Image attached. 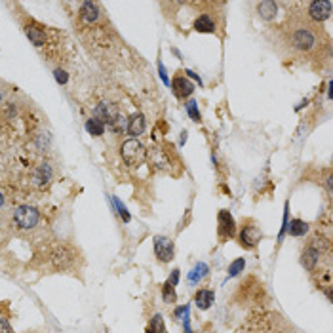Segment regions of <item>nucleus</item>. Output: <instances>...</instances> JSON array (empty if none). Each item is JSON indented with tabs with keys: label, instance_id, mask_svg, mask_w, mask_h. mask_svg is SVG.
Here are the masks:
<instances>
[{
	"label": "nucleus",
	"instance_id": "nucleus-26",
	"mask_svg": "<svg viewBox=\"0 0 333 333\" xmlns=\"http://www.w3.org/2000/svg\"><path fill=\"white\" fill-rule=\"evenodd\" d=\"M0 333H12V328L6 324L4 318H0Z\"/></svg>",
	"mask_w": 333,
	"mask_h": 333
},
{
	"label": "nucleus",
	"instance_id": "nucleus-15",
	"mask_svg": "<svg viewBox=\"0 0 333 333\" xmlns=\"http://www.w3.org/2000/svg\"><path fill=\"white\" fill-rule=\"evenodd\" d=\"M206 274H208V265L198 263L193 270L189 272V282H191V284H198V282L202 280Z\"/></svg>",
	"mask_w": 333,
	"mask_h": 333
},
{
	"label": "nucleus",
	"instance_id": "nucleus-13",
	"mask_svg": "<svg viewBox=\"0 0 333 333\" xmlns=\"http://www.w3.org/2000/svg\"><path fill=\"white\" fill-rule=\"evenodd\" d=\"M318 257H320V251L316 249L314 245H309L305 251H303V265H305V268L307 270H314L316 263H318Z\"/></svg>",
	"mask_w": 333,
	"mask_h": 333
},
{
	"label": "nucleus",
	"instance_id": "nucleus-9",
	"mask_svg": "<svg viewBox=\"0 0 333 333\" xmlns=\"http://www.w3.org/2000/svg\"><path fill=\"white\" fill-rule=\"evenodd\" d=\"M172 86H174V89H176L177 97H189L191 93H193V82H189L187 78H183V76H177L176 80L172 82Z\"/></svg>",
	"mask_w": 333,
	"mask_h": 333
},
{
	"label": "nucleus",
	"instance_id": "nucleus-4",
	"mask_svg": "<svg viewBox=\"0 0 333 333\" xmlns=\"http://www.w3.org/2000/svg\"><path fill=\"white\" fill-rule=\"evenodd\" d=\"M217 234H219V240L225 242L228 238H232L236 234V223L232 219V215L227 210L219 211V217H217Z\"/></svg>",
	"mask_w": 333,
	"mask_h": 333
},
{
	"label": "nucleus",
	"instance_id": "nucleus-10",
	"mask_svg": "<svg viewBox=\"0 0 333 333\" xmlns=\"http://www.w3.org/2000/svg\"><path fill=\"white\" fill-rule=\"evenodd\" d=\"M80 18L84 19L86 23H93L99 18V6L95 2H84L82 10H80Z\"/></svg>",
	"mask_w": 333,
	"mask_h": 333
},
{
	"label": "nucleus",
	"instance_id": "nucleus-16",
	"mask_svg": "<svg viewBox=\"0 0 333 333\" xmlns=\"http://www.w3.org/2000/svg\"><path fill=\"white\" fill-rule=\"evenodd\" d=\"M288 230H289L291 236H303V234L309 230V223H305V221H301V219H293V221L289 223Z\"/></svg>",
	"mask_w": 333,
	"mask_h": 333
},
{
	"label": "nucleus",
	"instance_id": "nucleus-21",
	"mask_svg": "<svg viewBox=\"0 0 333 333\" xmlns=\"http://www.w3.org/2000/svg\"><path fill=\"white\" fill-rule=\"evenodd\" d=\"M153 333H164L166 332V328H164V320H162V316L156 314L153 316V322H151V328H149Z\"/></svg>",
	"mask_w": 333,
	"mask_h": 333
},
{
	"label": "nucleus",
	"instance_id": "nucleus-3",
	"mask_svg": "<svg viewBox=\"0 0 333 333\" xmlns=\"http://www.w3.org/2000/svg\"><path fill=\"white\" fill-rule=\"evenodd\" d=\"M261 238H263V232H261V228L257 227L253 221H247L242 227V230H240V234H238V242L245 249H253L255 245L261 242Z\"/></svg>",
	"mask_w": 333,
	"mask_h": 333
},
{
	"label": "nucleus",
	"instance_id": "nucleus-18",
	"mask_svg": "<svg viewBox=\"0 0 333 333\" xmlns=\"http://www.w3.org/2000/svg\"><path fill=\"white\" fill-rule=\"evenodd\" d=\"M50 177H52V170H50V166H48V164H42V166L38 168V172H36V176H35L36 185H44V183H48V181H50Z\"/></svg>",
	"mask_w": 333,
	"mask_h": 333
},
{
	"label": "nucleus",
	"instance_id": "nucleus-2",
	"mask_svg": "<svg viewBox=\"0 0 333 333\" xmlns=\"http://www.w3.org/2000/svg\"><path fill=\"white\" fill-rule=\"evenodd\" d=\"M38 219H40V215H38L36 208H33V206H19L14 211V223L21 230H29V228L36 227Z\"/></svg>",
	"mask_w": 333,
	"mask_h": 333
},
{
	"label": "nucleus",
	"instance_id": "nucleus-11",
	"mask_svg": "<svg viewBox=\"0 0 333 333\" xmlns=\"http://www.w3.org/2000/svg\"><path fill=\"white\" fill-rule=\"evenodd\" d=\"M213 301H215V295H213V291H210V289H198V291H196V295H194V303H196V307H198V309H202V311L210 309Z\"/></svg>",
	"mask_w": 333,
	"mask_h": 333
},
{
	"label": "nucleus",
	"instance_id": "nucleus-24",
	"mask_svg": "<svg viewBox=\"0 0 333 333\" xmlns=\"http://www.w3.org/2000/svg\"><path fill=\"white\" fill-rule=\"evenodd\" d=\"M55 80H57L59 84H65V82L69 80V76H67V72H65V70L57 69L55 70Z\"/></svg>",
	"mask_w": 333,
	"mask_h": 333
},
{
	"label": "nucleus",
	"instance_id": "nucleus-30",
	"mask_svg": "<svg viewBox=\"0 0 333 333\" xmlns=\"http://www.w3.org/2000/svg\"><path fill=\"white\" fill-rule=\"evenodd\" d=\"M4 204V196H2V193H0V206Z\"/></svg>",
	"mask_w": 333,
	"mask_h": 333
},
{
	"label": "nucleus",
	"instance_id": "nucleus-14",
	"mask_svg": "<svg viewBox=\"0 0 333 333\" xmlns=\"http://www.w3.org/2000/svg\"><path fill=\"white\" fill-rule=\"evenodd\" d=\"M194 31H198V33H213L215 31V23H213V19L210 16H200V18L194 21Z\"/></svg>",
	"mask_w": 333,
	"mask_h": 333
},
{
	"label": "nucleus",
	"instance_id": "nucleus-5",
	"mask_svg": "<svg viewBox=\"0 0 333 333\" xmlns=\"http://www.w3.org/2000/svg\"><path fill=\"white\" fill-rule=\"evenodd\" d=\"M174 242L170 238H164V236H158L155 238V253L162 263H168L174 259Z\"/></svg>",
	"mask_w": 333,
	"mask_h": 333
},
{
	"label": "nucleus",
	"instance_id": "nucleus-7",
	"mask_svg": "<svg viewBox=\"0 0 333 333\" xmlns=\"http://www.w3.org/2000/svg\"><path fill=\"white\" fill-rule=\"evenodd\" d=\"M309 12H311V16H312L316 21H324V19L330 18V14H332V2H328V0L311 2Z\"/></svg>",
	"mask_w": 333,
	"mask_h": 333
},
{
	"label": "nucleus",
	"instance_id": "nucleus-6",
	"mask_svg": "<svg viewBox=\"0 0 333 333\" xmlns=\"http://www.w3.org/2000/svg\"><path fill=\"white\" fill-rule=\"evenodd\" d=\"M316 44L314 35L309 31V29H297L293 33V46L299 50H311Z\"/></svg>",
	"mask_w": 333,
	"mask_h": 333
},
{
	"label": "nucleus",
	"instance_id": "nucleus-20",
	"mask_svg": "<svg viewBox=\"0 0 333 333\" xmlns=\"http://www.w3.org/2000/svg\"><path fill=\"white\" fill-rule=\"evenodd\" d=\"M162 297H164L166 303H176L177 301L176 289H174V286H172L170 282H166V284H164V288H162Z\"/></svg>",
	"mask_w": 333,
	"mask_h": 333
},
{
	"label": "nucleus",
	"instance_id": "nucleus-1",
	"mask_svg": "<svg viewBox=\"0 0 333 333\" xmlns=\"http://www.w3.org/2000/svg\"><path fill=\"white\" fill-rule=\"evenodd\" d=\"M122 158L128 166L135 168V166H141L145 162L147 151H145V147L137 139H128L122 145Z\"/></svg>",
	"mask_w": 333,
	"mask_h": 333
},
{
	"label": "nucleus",
	"instance_id": "nucleus-29",
	"mask_svg": "<svg viewBox=\"0 0 333 333\" xmlns=\"http://www.w3.org/2000/svg\"><path fill=\"white\" fill-rule=\"evenodd\" d=\"M187 74H189L191 78H194V80H198V84H200V76H198V74H194L193 70H187Z\"/></svg>",
	"mask_w": 333,
	"mask_h": 333
},
{
	"label": "nucleus",
	"instance_id": "nucleus-27",
	"mask_svg": "<svg viewBox=\"0 0 333 333\" xmlns=\"http://www.w3.org/2000/svg\"><path fill=\"white\" fill-rule=\"evenodd\" d=\"M177 280H179V270H174V272H172V278H170V284H172V286H176L177 284Z\"/></svg>",
	"mask_w": 333,
	"mask_h": 333
},
{
	"label": "nucleus",
	"instance_id": "nucleus-23",
	"mask_svg": "<svg viewBox=\"0 0 333 333\" xmlns=\"http://www.w3.org/2000/svg\"><path fill=\"white\" fill-rule=\"evenodd\" d=\"M187 111H189V114H191V118H193V120L200 122V112H198V105H196V101H189V103H187Z\"/></svg>",
	"mask_w": 333,
	"mask_h": 333
},
{
	"label": "nucleus",
	"instance_id": "nucleus-8",
	"mask_svg": "<svg viewBox=\"0 0 333 333\" xmlns=\"http://www.w3.org/2000/svg\"><path fill=\"white\" fill-rule=\"evenodd\" d=\"M25 35L29 36V40H31L35 46H44V42H46V33H44V29H40V27L35 25V23H31V25L25 27Z\"/></svg>",
	"mask_w": 333,
	"mask_h": 333
},
{
	"label": "nucleus",
	"instance_id": "nucleus-12",
	"mask_svg": "<svg viewBox=\"0 0 333 333\" xmlns=\"http://www.w3.org/2000/svg\"><path fill=\"white\" fill-rule=\"evenodd\" d=\"M128 132H130V135H141L145 132V116L139 112L132 114L128 120Z\"/></svg>",
	"mask_w": 333,
	"mask_h": 333
},
{
	"label": "nucleus",
	"instance_id": "nucleus-19",
	"mask_svg": "<svg viewBox=\"0 0 333 333\" xmlns=\"http://www.w3.org/2000/svg\"><path fill=\"white\" fill-rule=\"evenodd\" d=\"M86 130H88V133L91 135H103V132H105V124L99 122L97 118H89L88 122H86Z\"/></svg>",
	"mask_w": 333,
	"mask_h": 333
},
{
	"label": "nucleus",
	"instance_id": "nucleus-28",
	"mask_svg": "<svg viewBox=\"0 0 333 333\" xmlns=\"http://www.w3.org/2000/svg\"><path fill=\"white\" fill-rule=\"evenodd\" d=\"M158 69H160V74H162V80L168 84L170 80H168V76H166V70H164V67H162V65H158Z\"/></svg>",
	"mask_w": 333,
	"mask_h": 333
},
{
	"label": "nucleus",
	"instance_id": "nucleus-25",
	"mask_svg": "<svg viewBox=\"0 0 333 333\" xmlns=\"http://www.w3.org/2000/svg\"><path fill=\"white\" fill-rule=\"evenodd\" d=\"M114 204H116V208H118V213L122 215V219L126 221V223H128V221H130V215H128V211H126V208H124V206L120 204V202H118V200H114Z\"/></svg>",
	"mask_w": 333,
	"mask_h": 333
},
{
	"label": "nucleus",
	"instance_id": "nucleus-17",
	"mask_svg": "<svg viewBox=\"0 0 333 333\" xmlns=\"http://www.w3.org/2000/svg\"><path fill=\"white\" fill-rule=\"evenodd\" d=\"M259 14H261V18L263 19H272L276 16V4L274 2H261L259 4Z\"/></svg>",
	"mask_w": 333,
	"mask_h": 333
},
{
	"label": "nucleus",
	"instance_id": "nucleus-22",
	"mask_svg": "<svg viewBox=\"0 0 333 333\" xmlns=\"http://www.w3.org/2000/svg\"><path fill=\"white\" fill-rule=\"evenodd\" d=\"M244 266H245L244 259H236L234 263L228 266V276H236V274H240V272L244 270Z\"/></svg>",
	"mask_w": 333,
	"mask_h": 333
}]
</instances>
